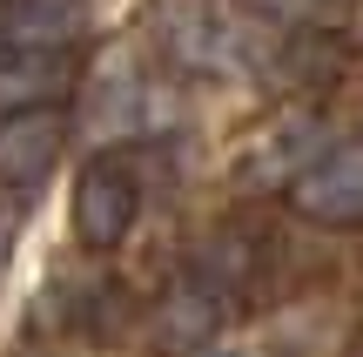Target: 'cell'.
<instances>
[{"mask_svg":"<svg viewBox=\"0 0 363 357\" xmlns=\"http://www.w3.org/2000/svg\"><path fill=\"white\" fill-rule=\"evenodd\" d=\"M195 357H249V351H195Z\"/></svg>","mask_w":363,"mask_h":357,"instance_id":"cell-9","label":"cell"},{"mask_svg":"<svg viewBox=\"0 0 363 357\" xmlns=\"http://www.w3.org/2000/svg\"><path fill=\"white\" fill-rule=\"evenodd\" d=\"M135 121H142V75L128 54H108L81 94V135L88 142H128Z\"/></svg>","mask_w":363,"mask_h":357,"instance_id":"cell-2","label":"cell"},{"mask_svg":"<svg viewBox=\"0 0 363 357\" xmlns=\"http://www.w3.org/2000/svg\"><path fill=\"white\" fill-rule=\"evenodd\" d=\"M74 27H81V0H21L13 7V40H27V48L67 40Z\"/></svg>","mask_w":363,"mask_h":357,"instance_id":"cell-6","label":"cell"},{"mask_svg":"<svg viewBox=\"0 0 363 357\" xmlns=\"http://www.w3.org/2000/svg\"><path fill=\"white\" fill-rule=\"evenodd\" d=\"M296 209L316 223H363V142L330 148L310 175L296 182Z\"/></svg>","mask_w":363,"mask_h":357,"instance_id":"cell-3","label":"cell"},{"mask_svg":"<svg viewBox=\"0 0 363 357\" xmlns=\"http://www.w3.org/2000/svg\"><path fill=\"white\" fill-rule=\"evenodd\" d=\"M262 7H269V13H289V21H303V13H316L323 0H262Z\"/></svg>","mask_w":363,"mask_h":357,"instance_id":"cell-8","label":"cell"},{"mask_svg":"<svg viewBox=\"0 0 363 357\" xmlns=\"http://www.w3.org/2000/svg\"><path fill=\"white\" fill-rule=\"evenodd\" d=\"M135 223V182L121 169H94L81 175V196H74V229L94 243V250H108L115 236H128Z\"/></svg>","mask_w":363,"mask_h":357,"instance_id":"cell-4","label":"cell"},{"mask_svg":"<svg viewBox=\"0 0 363 357\" xmlns=\"http://www.w3.org/2000/svg\"><path fill=\"white\" fill-rule=\"evenodd\" d=\"M54 81L48 61H27V67H0V108H21V101H40Z\"/></svg>","mask_w":363,"mask_h":357,"instance_id":"cell-7","label":"cell"},{"mask_svg":"<svg viewBox=\"0 0 363 357\" xmlns=\"http://www.w3.org/2000/svg\"><path fill=\"white\" fill-rule=\"evenodd\" d=\"M169 40H175V54L189 67H208V75H229L249 54V27L235 21L222 0H182L169 13Z\"/></svg>","mask_w":363,"mask_h":357,"instance_id":"cell-1","label":"cell"},{"mask_svg":"<svg viewBox=\"0 0 363 357\" xmlns=\"http://www.w3.org/2000/svg\"><path fill=\"white\" fill-rule=\"evenodd\" d=\"M61 148V121L54 115H7L0 121V175H40Z\"/></svg>","mask_w":363,"mask_h":357,"instance_id":"cell-5","label":"cell"}]
</instances>
